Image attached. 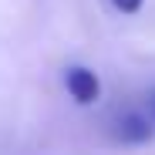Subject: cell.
<instances>
[{
	"mask_svg": "<svg viewBox=\"0 0 155 155\" xmlns=\"http://www.w3.org/2000/svg\"><path fill=\"white\" fill-rule=\"evenodd\" d=\"M64 84H68V91H71V98L78 101V105H94V101L101 98V81L88 68H71L68 78H64Z\"/></svg>",
	"mask_w": 155,
	"mask_h": 155,
	"instance_id": "6da1fadb",
	"label": "cell"
},
{
	"mask_svg": "<svg viewBox=\"0 0 155 155\" xmlns=\"http://www.w3.org/2000/svg\"><path fill=\"white\" fill-rule=\"evenodd\" d=\"M115 135L121 142H148L152 138V125L142 118V115H125L115 128Z\"/></svg>",
	"mask_w": 155,
	"mask_h": 155,
	"instance_id": "7a4b0ae2",
	"label": "cell"
},
{
	"mask_svg": "<svg viewBox=\"0 0 155 155\" xmlns=\"http://www.w3.org/2000/svg\"><path fill=\"white\" fill-rule=\"evenodd\" d=\"M111 4H115L121 14H138V10H142V0H111Z\"/></svg>",
	"mask_w": 155,
	"mask_h": 155,
	"instance_id": "3957f363",
	"label": "cell"
},
{
	"mask_svg": "<svg viewBox=\"0 0 155 155\" xmlns=\"http://www.w3.org/2000/svg\"><path fill=\"white\" fill-rule=\"evenodd\" d=\"M152 111H155V94H152Z\"/></svg>",
	"mask_w": 155,
	"mask_h": 155,
	"instance_id": "277c9868",
	"label": "cell"
}]
</instances>
